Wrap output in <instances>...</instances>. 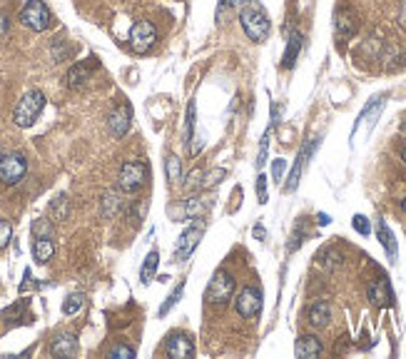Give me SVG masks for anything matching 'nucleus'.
Wrapping results in <instances>:
<instances>
[{"mask_svg":"<svg viewBox=\"0 0 406 359\" xmlns=\"http://www.w3.org/2000/svg\"><path fill=\"white\" fill-rule=\"evenodd\" d=\"M240 23L242 30L252 42H264L269 38V30H272V23H269L267 10L257 3V0H249L240 8Z\"/></svg>","mask_w":406,"mask_h":359,"instance_id":"f257e3e1","label":"nucleus"},{"mask_svg":"<svg viewBox=\"0 0 406 359\" xmlns=\"http://www.w3.org/2000/svg\"><path fill=\"white\" fill-rule=\"evenodd\" d=\"M42 108H45V95H42L40 90H30L25 95L18 100L13 110V120L18 127H30L35 120L40 118Z\"/></svg>","mask_w":406,"mask_h":359,"instance_id":"f03ea898","label":"nucleus"},{"mask_svg":"<svg viewBox=\"0 0 406 359\" xmlns=\"http://www.w3.org/2000/svg\"><path fill=\"white\" fill-rule=\"evenodd\" d=\"M205 230H207V220L205 217H192V225L179 235V240H177V245H175V262H187L190 257H192V252L197 249V245H200V240H202V235H205Z\"/></svg>","mask_w":406,"mask_h":359,"instance_id":"7ed1b4c3","label":"nucleus"},{"mask_svg":"<svg viewBox=\"0 0 406 359\" xmlns=\"http://www.w3.org/2000/svg\"><path fill=\"white\" fill-rule=\"evenodd\" d=\"M234 287H237V282H234V277L229 275L227 269H217L212 280H210V284H207L205 299L210 304H227L234 295Z\"/></svg>","mask_w":406,"mask_h":359,"instance_id":"20e7f679","label":"nucleus"},{"mask_svg":"<svg viewBox=\"0 0 406 359\" xmlns=\"http://www.w3.org/2000/svg\"><path fill=\"white\" fill-rule=\"evenodd\" d=\"M147 177H150L147 162H142V160H127V162L120 167V190H125V193H138L140 187L147 182Z\"/></svg>","mask_w":406,"mask_h":359,"instance_id":"39448f33","label":"nucleus"},{"mask_svg":"<svg viewBox=\"0 0 406 359\" xmlns=\"http://www.w3.org/2000/svg\"><path fill=\"white\" fill-rule=\"evenodd\" d=\"M21 23L25 25V28L35 30V33H42V30L50 28L53 15H50L48 5H45L42 0H30V3H25V8L21 10Z\"/></svg>","mask_w":406,"mask_h":359,"instance_id":"423d86ee","label":"nucleus"},{"mask_svg":"<svg viewBox=\"0 0 406 359\" xmlns=\"http://www.w3.org/2000/svg\"><path fill=\"white\" fill-rule=\"evenodd\" d=\"M28 173V160L21 152H13V155H5L0 158V182L3 185H18Z\"/></svg>","mask_w":406,"mask_h":359,"instance_id":"0eeeda50","label":"nucleus"},{"mask_svg":"<svg viewBox=\"0 0 406 359\" xmlns=\"http://www.w3.org/2000/svg\"><path fill=\"white\" fill-rule=\"evenodd\" d=\"M262 299H264V295H262L259 287H252V284H247L244 290L237 295V299H234V310H237V314L244 319H252L257 317L262 312Z\"/></svg>","mask_w":406,"mask_h":359,"instance_id":"6e6552de","label":"nucleus"},{"mask_svg":"<svg viewBox=\"0 0 406 359\" xmlns=\"http://www.w3.org/2000/svg\"><path fill=\"white\" fill-rule=\"evenodd\" d=\"M157 40V30L150 21H138L130 28V48L138 53V55H145L150 53L152 45Z\"/></svg>","mask_w":406,"mask_h":359,"instance_id":"1a4fd4ad","label":"nucleus"},{"mask_svg":"<svg viewBox=\"0 0 406 359\" xmlns=\"http://www.w3.org/2000/svg\"><path fill=\"white\" fill-rule=\"evenodd\" d=\"M165 354L175 359H190L194 354V342L187 332H170L165 339Z\"/></svg>","mask_w":406,"mask_h":359,"instance_id":"9d476101","label":"nucleus"},{"mask_svg":"<svg viewBox=\"0 0 406 359\" xmlns=\"http://www.w3.org/2000/svg\"><path fill=\"white\" fill-rule=\"evenodd\" d=\"M130 125H132V108L127 103H120L115 110H112L110 120H107L110 135L115 140L125 138V135H127V130H130Z\"/></svg>","mask_w":406,"mask_h":359,"instance_id":"9b49d317","label":"nucleus"},{"mask_svg":"<svg viewBox=\"0 0 406 359\" xmlns=\"http://www.w3.org/2000/svg\"><path fill=\"white\" fill-rule=\"evenodd\" d=\"M319 145V140H309L307 145L299 150V155H296V160H294V167H292V173H290V180H287V185H284V193H294L296 187H299V180H302V170H304V165H307V160L312 158V152H314V147Z\"/></svg>","mask_w":406,"mask_h":359,"instance_id":"f8f14e48","label":"nucleus"},{"mask_svg":"<svg viewBox=\"0 0 406 359\" xmlns=\"http://www.w3.org/2000/svg\"><path fill=\"white\" fill-rule=\"evenodd\" d=\"M366 295H369V302L377 304V307H392L394 304V290L386 277H381V280L369 284Z\"/></svg>","mask_w":406,"mask_h":359,"instance_id":"ddd939ff","label":"nucleus"},{"mask_svg":"<svg viewBox=\"0 0 406 359\" xmlns=\"http://www.w3.org/2000/svg\"><path fill=\"white\" fill-rule=\"evenodd\" d=\"M381 110H384V97H374V103H369L364 108V110L359 112V118H357V123H354V127H351V138L359 132V127L366 123V127L372 130L374 127V123H377V118L381 115Z\"/></svg>","mask_w":406,"mask_h":359,"instance_id":"4468645a","label":"nucleus"},{"mask_svg":"<svg viewBox=\"0 0 406 359\" xmlns=\"http://www.w3.org/2000/svg\"><path fill=\"white\" fill-rule=\"evenodd\" d=\"M95 68H97L95 58H88V60L73 65V68L68 70V85L70 88H83V85L90 80V75H92V70Z\"/></svg>","mask_w":406,"mask_h":359,"instance_id":"2eb2a0df","label":"nucleus"},{"mask_svg":"<svg viewBox=\"0 0 406 359\" xmlns=\"http://www.w3.org/2000/svg\"><path fill=\"white\" fill-rule=\"evenodd\" d=\"M377 237H379V242H381V247L386 249V257H389V262H396V257H399L396 237H394V232L389 230L386 220H381V217H379V222H377Z\"/></svg>","mask_w":406,"mask_h":359,"instance_id":"dca6fc26","label":"nucleus"},{"mask_svg":"<svg viewBox=\"0 0 406 359\" xmlns=\"http://www.w3.org/2000/svg\"><path fill=\"white\" fill-rule=\"evenodd\" d=\"M294 354L299 359H314V357H319V354H322V342H319L314 334H302V337L296 339Z\"/></svg>","mask_w":406,"mask_h":359,"instance_id":"f3484780","label":"nucleus"},{"mask_svg":"<svg viewBox=\"0 0 406 359\" xmlns=\"http://www.w3.org/2000/svg\"><path fill=\"white\" fill-rule=\"evenodd\" d=\"M329 319H331V304L329 302H314L307 310V322H309L314 330H322V327H327L329 325Z\"/></svg>","mask_w":406,"mask_h":359,"instance_id":"a211bd4d","label":"nucleus"},{"mask_svg":"<svg viewBox=\"0 0 406 359\" xmlns=\"http://www.w3.org/2000/svg\"><path fill=\"white\" fill-rule=\"evenodd\" d=\"M55 255V242L50 237H35L33 242V260L38 264H48Z\"/></svg>","mask_w":406,"mask_h":359,"instance_id":"6ab92c4d","label":"nucleus"},{"mask_svg":"<svg viewBox=\"0 0 406 359\" xmlns=\"http://www.w3.org/2000/svg\"><path fill=\"white\" fill-rule=\"evenodd\" d=\"M302 33H292L290 40H287V50H284V58H282V68H294L296 58L302 53Z\"/></svg>","mask_w":406,"mask_h":359,"instance_id":"aec40b11","label":"nucleus"},{"mask_svg":"<svg viewBox=\"0 0 406 359\" xmlns=\"http://www.w3.org/2000/svg\"><path fill=\"white\" fill-rule=\"evenodd\" d=\"M50 352L55 354V357H73V354L77 352V339H75V334H60V337L53 342Z\"/></svg>","mask_w":406,"mask_h":359,"instance_id":"412c9836","label":"nucleus"},{"mask_svg":"<svg viewBox=\"0 0 406 359\" xmlns=\"http://www.w3.org/2000/svg\"><path fill=\"white\" fill-rule=\"evenodd\" d=\"M157 267H160V252L157 249H150L145 257V262H142V269H140V282L150 284L152 280H155V275H157Z\"/></svg>","mask_w":406,"mask_h":359,"instance_id":"4be33fe9","label":"nucleus"},{"mask_svg":"<svg viewBox=\"0 0 406 359\" xmlns=\"http://www.w3.org/2000/svg\"><path fill=\"white\" fill-rule=\"evenodd\" d=\"M334 30H337V38H351L354 35V30H357V23H354V18H351V13H346V10H339L337 13V21H334Z\"/></svg>","mask_w":406,"mask_h":359,"instance_id":"5701e85b","label":"nucleus"},{"mask_svg":"<svg viewBox=\"0 0 406 359\" xmlns=\"http://www.w3.org/2000/svg\"><path fill=\"white\" fill-rule=\"evenodd\" d=\"M165 175L170 185H177L179 180H182V160H179L177 155H170V158L165 160Z\"/></svg>","mask_w":406,"mask_h":359,"instance_id":"b1692460","label":"nucleus"},{"mask_svg":"<svg viewBox=\"0 0 406 359\" xmlns=\"http://www.w3.org/2000/svg\"><path fill=\"white\" fill-rule=\"evenodd\" d=\"M120 205H123V200H120V193H105L103 197V214L105 217H115L117 212H120Z\"/></svg>","mask_w":406,"mask_h":359,"instance_id":"393cba45","label":"nucleus"},{"mask_svg":"<svg viewBox=\"0 0 406 359\" xmlns=\"http://www.w3.org/2000/svg\"><path fill=\"white\" fill-rule=\"evenodd\" d=\"M182 295H185V282H179L177 287H175L173 295L167 297V302L160 307V317H167V314H170V310H173V307H177V302L182 299Z\"/></svg>","mask_w":406,"mask_h":359,"instance_id":"a878e982","label":"nucleus"},{"mask_svg":"<svg viewBox=\"0 0 406 359\" xmlns=\"http://www.w3.org/2000/svg\"><path fill=\"white\" fill-rule=\"evenodd\" d=\"M50 212H53V220H58V222L65 220V217H68V212H70L68 197H65V195L55 197V200H53V205H50Z\"/></svg>","mask_w":406,"mask_h":359,"instance_id":"bb28decb","label":"nucleus"},{"mask_svg":"<svg viewBox=\"0 0 406 359\" xmlns=\"http://www.w3.org/2000/svg\"><path fill=\"white\" fill-rule=\"evenodd\" d=\"M194 118H197V110H194V103L187 105V123H185V145L192 150V135H194Z\"/></svg>","mask_w":406,"mask_h":359,"instance_id":"cd10ccee","label":"nucleus"},{"mask_svg":"<svg viewBox=\"0 0 406 359\" xmlns=\"http://www.w3.org/2000/svg\"><path fill=\"white\" fill-rule=\"evenodd\" d=\"M83 304H85V297L80 295V292H75V295H70V297L62 302V314H68V317L70 314H77Z\"/></svg>","mask_w":406,"mask_h":359,"instance_id":"c85d7f7f","label":"nucleus"},{"mask_svg":"<svg viewBox=\"0 0 406 359\" xmlns=\"http://www.w3.org/2000/svg\"><path fill=\"white\" fill-rule=\"evenodd\" d=\"M227 177V170H222V167H217V170H212V173H207V175H202V187H214V185H220L222 180Z\"/></svg>","mask_w":406,"mask_h":359,"instance_id":"c756f323","label":"nucleus"},{"mask_svg":"<svg viewBox=\"0 0 406 359\" xmlns=\"http://www.w3.org/2000/svg\"><path fill=\"white\" fill-rule=\"evenodd\" d=\"M351 227L357 230L361 237H369L372 235V222L366 220L364 214H354V220H351Z\"/></svg>","mask_w":406,"mask_h":359,"instance_id":"7c9ffc66","label":"nucleus"},{"mask_svg":"<svg viewBox=\"0 0 406 359\" xmlns=\"http://www.w3.org/2000/svg\"><path fill=\"white\" fill-rule=\"evenodd\" d=\"M272 130L275 127H269L264 135H262V143H259V155H257V170H262L264 167V162H267V150H269V135H272Z\"/></svg>","mask_w":406,"mask_h":359,"instance_id":"2f4dec72","label":"nucleus"},{"mask_svg":"<svg viewBox=\"0 0 406 359\" xmlns=\"http://www.w3.org/2000/svg\"><path fill=\"white\" fill-rule=\"evenodd\" d=\"M33 235L35 237H50L53 235V225H50V220H35L33 222Z\"/></svg>","mask_w":406,"mask_h":359,"instance_id":"473e14b6","label":"nucleus"},{"mask_svg":"<svg viewBox=\"0 0 406 359\" xmlns=\"http://www.w3.org/2000/svg\"><path fill=\"white\" fill-rule=\"evenodd\" d=\"M110 357L112 359H135V349H132V347H125V345H117L110 349Z\"/></svg>","mask_w":406,"mask_h":359,"instance_id":"72a5a7b5","label":"nucleus"},{"mask_svg":"<svg viewBox=\"0 0 406 359\" xmlns=\"http://www.w3.org/2000/svg\"><path fill=\"white\" fill-rule=\"evenodd\" d=\"M304 237H307V232H304V227H302V225H296L294 235H292V242H290V245H287V249H290V252H296V249L302 247Z\"/></svg>","mask_w":406,"mask_h":359,"instance_id":"f704fd0d","label":"nucleus"},{"mask_svg":"<svg viewBox=\"0 0 406 359\" xmlns=\"http://www.w3.org/2000/svg\"><path fill=\"white\" fill-rule=\"evenodd\" d=\"M284 173H287V160H275V162H272V180H275V182H279V180L284 177Z\"/></svg>","mask_w":406,"mask_h":359,"instance_id":"c9c22d12","label":"nucleus"},{"mask_svg":"<svg viewBox=\"0 0 406 359\" xmlns=\"http://www.w3.org/2000/svg\"><path fill=\"white\" fill-rule=\"evenodd\" d=\"M10 237H13V227H10V222L0 220V249H3L8 242H10Z\"/></svg>","mask_w":406,"mask_h":359,"instance_id":"e433bc0d","label":"nucleus"},{"mask_svg":"<svg viewBox=\"0 0 406 359\" xmlns=\"http://www.w3.org/2000/svg\"><path fill=\"white\" fill-rule=\"evenodd\" d=\"M197 187H202V173L194 167L192 173L187 175V182H185V190H197Z\"/></svg>","mask_w":406,"mask_h":359,"instance_id":"4c0bfd02","label":"nucleus"},{"mask_svg":"<svg viewBox=\"0 0 406 359\" xmlns=\"http://www.w3.org/2000/svg\"><path fill=\"white\" fill-rule=\"evenodd\" d=\"M257 200H259V205L267 202V177H264V175L257 177Z\"/></svg>","mask_w":406,"mask_h":359,"instance_id":"58836bf2","label":"nucleus"},{"mask_svg":"<svg viewBox=\"0 0 406 359\" xmlns=\"http://www.w3.org/2000/svg\"><path fill=\"white\" fill-rule=\"evenodd\" d=\"M252 235H255L257 240H264V237H267V232H264V227H262V225H255V230H252Z\"/></svg>","mask_w":406,"mask_h":359,"instance_id":"ea45409f","label":"nucleus"},{"mask_svg":"<svg viewBox=\"0 0 406 359\" xmlns=\"http://www.w3.org/2000/svg\"><path fill=\"white\" fill-rule=\"evenodd\" d=\"M317 222L324 227V225H329L331 220H329V214H324V212H322V214H317Z\"/></svg>","mask_w":406,"mask_h":359,"instance_id":"a19ab883","label":"nucleus"},{"mask_svg":"<svg viewBox=\"0 0 406 359\" xmlns=\"http://www.w3.org/2000/svg\"><path fill=\"white\" fill-rule=\"evenodd\" d=\"M399 23L406 28V3H404V8H401V13H399Z\"/></svg>","mask_w":406,"mask_h":359,"instance_id":"79ce46f5","label":"nucleus"},{"mask_svg":"<svg viewBox=\"0 0 406 359\" xmlns=\"http://www.w3.org/2000/svg\"><path fill=\"white\" fill-rule=\"evenodd\" d=\"M3 30H8V18H0V33Z\"/></svg>","mask_w":406,"mask_h":359,"instance_id":"37998d69","label":"nucleus"},{"mask_svg":"<svg viewBox=\"0 0 406 359\" xmlns=\"http://www.w3.org/2000/svg\"><path fill=\"white\" fill-rule=\"evenodd\" d=\"M401 160H404V165H406V145L401 147Z\"/></svg>","mask_w":406,"mask_h":359,"instance_id":"c03bdc74","label":"nucleus"},{"mask_svg":"<svg viewBox=\"0 0 406 359\" xmlns=\"http://www.w3.org/2000/svg\"><path fill=\"white\" fill-rule=\"evenodd\" d=\"M401 212L406 214V197H404V200H401Z\"/></svg>","mask_w":406,"mask_h":359,"instance_id":"a18cd8bd","label":"nucleus"},{"mask_svg":"<svg viewBox=\"0 0 406 359\" xmlns=\"http://www.w3.org/2000/svg\"><path fill=\"white\" fill-rule=\"evenodd\" d=\"M0 158H3V155H0Z\"/></svg>","mask_w":406,"mask_h":359,"instance_id":"49530a36","label":"nucleus"}]
</instances>
